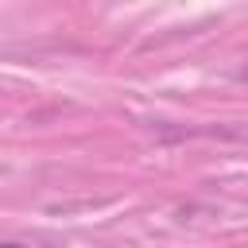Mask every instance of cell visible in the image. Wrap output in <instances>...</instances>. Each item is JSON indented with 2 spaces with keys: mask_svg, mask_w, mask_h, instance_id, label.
Returning <instances> with one entry per match:
<instances>
[{
  "mask_svg": "<svg viewBox=\"0 0 248 248\" xmlns=\"http://www.w3.org/2000/svg\"><path fill=\"white\" fill-rule=\"evenodd\" d=\"M4 248H27V244H19V240H8V244H4Z\"/></svg>",
  "mask_w": 248,
  "mask_h": 248,
  "instance_id": "1",
  "label": "cell"
},
{
  "mask_svg": "<svg viewBox=\"0 0 248 248\" xmlns=\"http://www.w3.org/2000/svg\"><path fill=\"white\" fill-rule=\"evenodd\" d=\"M244 78H248V70H244Z\"/></svg>",
  "mask_w": 248,
  "mask_h": 248,
  "instance_id": "2",
  "label": "cell"
}]
</instances>
